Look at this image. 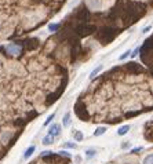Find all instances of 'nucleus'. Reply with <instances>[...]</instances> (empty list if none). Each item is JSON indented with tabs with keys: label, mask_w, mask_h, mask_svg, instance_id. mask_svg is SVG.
Wrapping results in <instances>:
<instances>
[{
	"label": "nucleus",
	"mask_w": 153,
	"mask_h": 164,
	"mask_svg": "<svg viewBox=\"0 0 153 164\" xmlns=\"http://www.w3.org/2000/svg\"><path fill=\"white\" fill-rule=\"evenodd\" d=\"M59 131H61V127H59L58 124H54V126H51V127H50V130H48V134L54 137V135H58Z\"/></svg>",
	"instance_id": "39448f33"
},
{
	"label": "nucleus",
	"mask_w": 153,
	"mask_h": 164,
	"mask_svg": "<svg viewBox=\"0 0 153 164\" xmlns=\"http://www.w3.org/2000/svg\"><path fill=\"white\" fill-rule=\"evenodd\" d=\"M61 26H62V24H50V25H48V29H50L51 32H55V31H58Z\"/></svg>",
	"instance_id": "6e6552de"
},
{
	"label": "nucleus",
	"mask_w": 153,
	"mask_h": 164,
	"mask_svg": "<svg viewBox=\"0 0 153 164\" xmlns=\"http://www.w3.org/2000/svg\"><path fill=\"white\" fill-rule=\"evenodd\" d=\"M65 146H66V148H76L74 143H65Z\"/></svg>",
	"instance_id": "412c9836"
},
{
	"label": "nucleus",
	"mask_w": 153,
	"mask_h": 164,
	"mask_svg": "<svg viewBox=\"0 0 153 164\" xmlns=\"http://www.w3.org/2000/svg\"><path fill=\"white\" fill-rule=\"evenodd\" d=\"M150 29H152V26H146V28H143V31H142V32H143V33H146V32H149Z\"/></svg>",
	"instance_id": "4be33fe9"
},
{
	"label": "nucleus",
	"mask_w": 153,
	"mask_h": 164,
	"mask_svg": "<svg viewBox=\"0 0 153 164\" xmlns=\"http://www.w3.org/2000/svg\"><path fill=\"white\" fill-rule=\"evenodd\" d=\"M33 152H35V146H31V148H28L26 152H25V156H24V157H25V159H29V156H31Z\"/></svg>",
	"instance_id": "ddd939ff"
},
{
	"label": "nucleus",
	"mask_w": 153,
	"mask_h": 164,
	"mask_svg": "<svg viewBox=\"0 0 153 164\" xmlns=\"http://www.w3.org/2000/svg\"><path fill=\"white\" fill-rule=\"evenodd\" d=\"M142 149H143V148H141V146H139V148L132 149V150H131V154H137L138 152H142Z\"/></svg>",
	"instance_id": "f3484780"
},
{
	"label": "nucleus",
	"mask_w": 153,
	"mask_h": 164,
	"mask_svg": "<svg viewBox=\"0 0 153 164\" xmlns=\"http://www.w3.org/2000/svg\"><path fill=\"white\" fill-rule=\"evenodd\" d=\"M105 131H106V127H98L97 130H95L94 135L95 137H99V135H102V134H105Z\"/></svg>",
	"instance_id": "1a4fd4ad"
},
{
	"label": "nucleus",
	"mask_w": 153,
	"mask_h": 164,
	"mask_svg": "<svg viewBox=\"0 0 153 164\" xmlns=\"http://www.w3.org/2000/svg\"><path fill=\"white\" fill-rule=\"evenodd\" d=\"M138 53H139V47H138V48H135V50H134V53L131 54V57H135V55H137Z\"/></svg>",
	"instance_id": "aec40b11"
},
{
	"label": "nucleus",
	"mask_w": 153,
	"mask_h": 164,
	"mask_svg": "<svg viewBox=\"0 0 153 164\" xmlns=\"http://www.w3.org/2000/svg\"><path fill=\"white\" fill-rule=\"evenodd\" d=\"M83 134H81V131H74V139L77 141V142H80V141H83Z\"/></svg>",
	"instance_id": "f8f14e48"
},
{
	"label": "nucleus",
	"mask_w": 153,
	"mask_h": 164,
	"mask_svg": "<svg viewBox=\"0 0 153 164\" xmlns=\"http://www.w3.org/2000/svg\"><path fill=\"white\" fill-rule=\"evenodd\" d=\"M31 164H70V163H69V157H65L62 154L43 152L42 156L35 161H32Z\"/></svg>",
	"instance_id": "20e7f679"
},
{
	"label": "nucleus",
	"mask_w": 153,
	"mask_h": 164,
	"mask_svg": "<svg viewBox=\"0 0 153 164\" xmlns=\"http://www.w3.org/2000/svg\"><path fill=\"white\" fill-rule=\"evenodd\" d=\"M120 28L115 26V25H108V24H104L102 26L98 28V31H97V33H95L94 36L95 39L98 40V42L101 43V44H109V43H112L115 39H116V36L120 33Z\"/></svg>",
	"instance_id": "7ed1b4c3"
},
{
	"label": "nucleus",
	"mask_w": 153,
	"mask_h": 164,
	"mask_svg": "<svg viewBox=\"0 0 153 164\" xmlns=\"http://www.w3.org/2000/svg\"><path fill=\"white\" fill-rule=\"evenodd\" d=\"M130 148V142H124L122 143V149H128Z\"/></svg>",
	"instance_id": "6ab92c4d"
},
{
	"label": "nucleus",
	"mask_w": 153,
	"mask_h": 164,
	"mask_svg": "<svg viewBox=\"0 0 153 164\" xmlns=\"http://www.w3.org/2000/svg\"><path fill=\"white\" fill-rule=\"evenodd\" d=\"M69 124H70V115L66 113V115L63 116V126H65V127H69Z\"/></svg>",
	"instance_id": "9b49d317"
},
{
	"label": "nucleus",
	"mask_w": 153,
	"mask_h": 164,
	"mask_svg": "<svg viewBox=\"0 0 153 164\" xmlns=\"http://www.w3.org/2000/svg\"><path fill=\"white\" fill-rule=\"evenodd\" d=\"M53 119H54V115H50V116L47 117V120H46V122H44V126H47V124H48V123H50V122H51V120H53Z\"/></svg>",
	"instance_id": "a211bd4d"
},
{
	"label": "nucleus",
	"mask_w": 153,
	"mask_h": 164,
	"mask_svg": "<svg viewBox=\"0 0 153 164\" xmlns=\"http://www.w3.org/2000/svg\"><path fill=\"white\" fill-rule=\"evenodd\" d=\"M142 164H153V153H149L142 160Z\"/></svg>",
	"instance_id": "423d86ee"
},
{
	"label": "nucleus",
	"mask_w": 153,
	"mask_h": 164,
	"mask_svg": "<svg viewBox=\"0 0 153 164\" xmlns=\"http://www.w3.org/2000/svg\"><path fill=\"white\" fill-rule=\"evenodd\" d=\"M39 48L36 37L0 46V159L68 84V69L54 48L37 53Z\"/></svg>",
	"instance_id": "f257e3e1"
},
{
	"label": "nucleus",
	"mask_w": 153,
	"mask_h": 164,
	"mask_svg": "<svg viewBox=\"0 0 153 164\" xmlns=\"http://www.w3.org/2000/svg\"><path fill=\"white\" fill-rule=\"evenodd\" d=\"M101 70H102V65H99V66H98L97 69H94V70H92V73H91L90 77H91V79H94V77H95V76H97L98 73H99Z\"/></svg>",
	"instance_id": "4468645a"
},
{
	"label": "nucleus",
	"mask_w": 153,
	"mask_h": 164,
	"mask_svg": "<svg viewBox=\"0 0 153 164\" xmlns=\"http://www.w3.org/2000/svg\"><path fill=\"white\" fill-rule=\"evenodd\" d=\"M128 55H131V51H130V50H128V51H126L124 54H122V55H120V61H123V59H126L127 57H128Z\"/></svg>",
	"instance_id": "dca6fc26"
},
{
	"label": "nucleus",
	"mask_w": 153,
	"mask_h": 164,
	"mask_svg": "<svg viewBox=\"0 0 153 164\" xmlns=\"http://www.w3.org/2000/svg\"><path fill=\"white\" fill-rule=\"evenodd\" d=\"M86 156H87V159L94 157V156H95V150H94V149H88V150L86 152Z\"/></svg>",
	"instance_id": "2eb2a0df"
},
{
	"label": "nucleus",
	"mask_w": 153,
	"mask_h": 164,
	"mask_svg": "<svg viewBox=\"0 0 153 164\" xmlns=\"http://www.w3.org/2000/svg\"><path fill=\"white\" fill-rule=\"evenodd\" d=\"M65 0H0V40L24 36L44 25Z\"/></svg>",
	"instance_id": "f03ea898"
},
{
	"label": "nucleus",
	"mask_w": 153,
	"mask_h": 164,
	"mask_svg": "<svg viewBox=\"0 0 153 164\" xmlns=\"http://www.w3.org/2000/svg\"><path fill=\"white\" fill-rule=\"evenodd\" d=\"M53 141H54L53 135H50V134H48L47 137L43 139V143H44V145H51V143H53Z\"/></svg>",
	"instance_id": "9d476101"
},
{
	"label": "nucleus",
	"mask_w": 153,
	"mask_h": 164,
	"mask_svg": "<svg viewBox=\"0 0 153 164\" xmlns=\"http://www.w3.org/2000/svg\"><path fill=\"white\" fill-rule=\"evenodd\" d=\"M128 131H130V126L127 124V126H123V127L119 128V131H117V134H119V135H126V134H127Z\"/></svg>",
	"instance_id": "0eeeda50"
}]
</instances>
